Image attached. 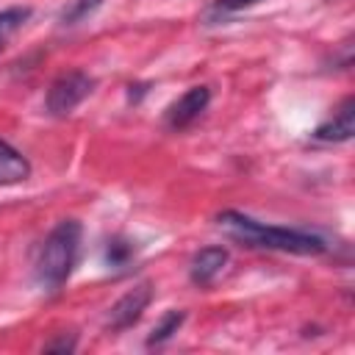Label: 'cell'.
Segmentation results:
<instances>
[{
	"mask_svg": "<svg viewBox=\"0 0 355 355\" xmlns=\"http://www.w3.org/2000/svg\"><path fill=\"white\" fill-rule=\"evenodd\" d=\"M94 92V78L83 69H69V72H61L50 89H47V97H44V105L53 116H67L72 114L89 94Z\"/></svg>",
	"mask_w": 355,
	"mask_h": 355,
	"instance_id": "3957f363",
	"label": "cell"
},
{
	"mask_svg": "<svg viewBox=\"0 0 355 355\" xmlns=\"http://www.w3.org/2000/svg\"><path fill=\"white\" fill-rule=\"evenodd\" d=\"M80 222L78 219H61L39 244L36 252V280L44 291H58L75 263H78V252H80Z\"/></svg>",
	"mask_w": 355,
	"mask_h": 355,
	"instance_id": "7a4b0ae2",
	"label": "cell"
},
{
	"mask_svg": "<svg viewBox=\"0 0 355 355\" xmlns=\"http://www.w3.org/2000/svg\"><path fill=\"white\" fill-rule=\"evenodd\" d=\"M144 92H147V86H141V83H136V86H128V97H130V103H139Z\"/></svg>",
	"mask_w": 355,
	"mask_h": 355,
	"instance_id": "9a60e30c",
	"label": "cell"
},
{
	"mask_svg": "<svg viewBox=\"0 0 355 355\" xmlns=\"http://www.w3.org/2000/svg\"><path fill=\"white\" fill-rule=\"evenodd\" d=\"M150 300H153V286L150 283L133 286L130 291H125L111 305V311H108V327L111 330H128V327H133L141 319V313L147 311Z\"/></svg>",
	"mask_w": 355,
	"mask_h": 355,
	"instance_id": "5b68a950",
	"label": "cell"
},
{
	"mask_svg": "<svg viewBox=\"0 0 355 355\" xmlns=\"http://www.w3.org/2000/svg\"><path fill=\"white\" fill-rule=\"evenodd\" d=\"M225 266H227V250L225 247H202L200 252H194V258L189 263V277L194 286L205 288L222 275Z\"/></svg>",
	"mask_w": 355,
	"mask_h": 355,
	"instance_id": "52a82bcc",
	"label": "cell"
},
{
	"mask_svg": "<svg viewBox=\"0 0 355 355\" xmlns=\"http://www.w3.org/2000/svg\"><path fill=\"white\" fill-rule=\"evenodd\" d=\"M33 8L31 6H11V8H3L0 11V50L14 39V33L31 19Z\"/></svg>",
	"mask_w": 355,
	"mask_h": 355,
	"instance_id": "9c48e42d",
	"label": "cell"
},
{
	"mask_svg": "<svg viewBox=\"0 0 355 355\" xmlns=\"http://www.w3.org/2000/svg\"><path fill=\"white\" fill-rule=\"evenodd\" d=\"M103 6V0H72L64 11H61V25H78L86 17H92L97 8Z\"/></svg>",
	"mask_w": 355,
	"mask_h": 355,
	"instance_id": "7c38bea8",
	"label": "cell"
},
{
	"mask_svg": "<svg viewBox=\"0 0 355 355\" xmlns=\"http://www.w3.org/2000/svg\"><path fill=\"white\" fill-rule=\"evenodd\" d=\"M216 225L236 241L258 250H277V252H291V255H322L327 250L324 239L294 230V227H280V225H263L241 211H222L216 216Z\"/></svg>",
	"mask_w": 355,
	"mask_h": 355,
	"instance_id": "6da1fadb",
	"label": "cell"
},
{
	"mask_svg": "<svg viewBox=\"0 0 355 355\" xmlns=\"http://www.w3.org/2000/svg\"><path fill=\"white\" fill-rule=\"evenodd\" d=\"M183 319H186L183 311H166V313L161 316V322L153 327V333H150V338H147V347H158V344L169 341V338L178 333V327L183 324Z\"/></svg>",
	"mask_w": 355,
	"mask_h": 355,
	"instance_id": "30bf717a",
	"label": "cell"
},
{
	"mask_svg": "<svg viewBox=\"0 0 355 355\" xmlns=\"http://www.w3.org/2000/svg\"><path fill=\"white\" fill-rule=\"evenodd\" d=\"M255 3H261V0H214L211 8H208V19L211 22H219V19L230 17V14H239L244 8H252Z\"/></svg>",
	"mask_w": 355,
	"mask_h": 355,
	"instance_id": "4fadbf2b",
	"label": "cell"
},
{
	"mask_svg": "<svg viewBox=\"0 0 355 355\" xmlns=\"http://www.w3.org/2000/svg\"><path fill=\"white\" fill-rule=\"evenodd\" d=\"M208 103H211L208 86H191V89H186V92L166 108L164 125H166L169 130H183V128L194 125V122L202 116V111L208 108Z\"/></svg>",
	"mask_w": 355,
	"mask_h": 355,
	"instance_id": "277c9868",
	"label": "cell"
},
{
	"mask_svg": "<svg viewBox=\"0 0 355 355\" xmlns=\"http://www.w3.org/2000/svg\"><path fill=\"white\" fill-rule=\"evenodd\" d=\"M75 347H78V338H75V336H67V333L44 344V349H47V352H72Z\"/></svg>",
	"mask_w": 355,
	"mask_h": 355,
	"instance_id": "5bb4252c",
	"label": "cell"
},
{
	"mask_svg": "<svg viewBox=\"0 0 355 355\" xmlns=\"http://www.w3.org/2000/svg\"><path fill=\"white\" fill-rule=\"evenodd\" d=\"M352 133H355V97H344L333 111V116L313 130V139L324 144H341L349 141Z\"/></svg>",
	"mask_w": 355,
	"mask_h": 355,
	"instance_id": "8992f818",
	"label": "cell"
},
{
	"mask_svg": "<svg viewBox=\"0 0 355 355\" xmlns=\"http://www.w3.org/2000/svg\"><path fill=\"white\" fill-rule=\"evenodd\" d=\"M133 255H136V247H133L128 239H122V236H114V239L105 244V263H108V269H122V266H128Z\"/></svg>",
	"mask_w": 355,
	"mask_h": 355,
	"instance_id": "8fae6325",
	"label": "cell"
},
{
	"mask_svg": "<svg viewBox=\"0 0 355 355\" xmlns=\"http://www.w3.org/2000/svg\"><path fill=\"white\" fill-rule=\"evenodd\" d=\"M31 178V164L28 158L11 147L8 141L0 139V186H17Z\"/></svg>",
	"mask_w": 355,
	"mask_h": 355,
	"instance_id": "ba28073f",
	"label": "cell"
}]
</instances>
